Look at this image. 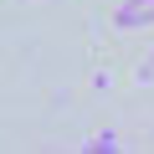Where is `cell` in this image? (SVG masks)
I'll use <instances>...</instances> for the list:
<instances>
[{"mask_svg": "<svg viewBox=\"0 0 154 154\" xmlns=\"http://www.w3.org/2000/svg\"><path fill=\"white\" fill-rule=\"evenodd\" d=\"M113 21H118L123 31H139V26H154V0H123Z\"/></svg>", "mask_w": 154, "mask_h": 154, "instance_id": "obj_1", "label": "cell"}]
</instances>
